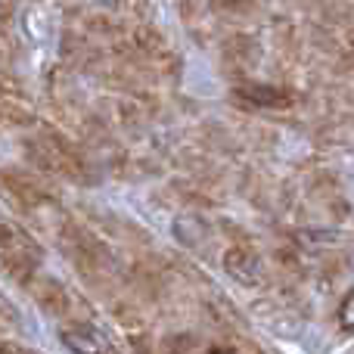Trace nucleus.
I'll list each match as a JSON object with an SVG mask.
<instances>
[{"instance_id":"f257e3e1","label":"nucleus","mask_w":354,"mask_h":354,"mask_svg":"<svg viewBox=\"0 0 354 354\" xmlns=\"http://www.w3.org/2000/svg\"><path fill=\"white\" fill-rule=\"evenodd\" d=\"M59 342L72 354H118L112 348L109 339H106L93 324H84V320H72V324L62 326Z\"/></svg>"},{"instance_id":"f03ea898","label":"nucleus","mask_w":354,"mask_h":354,"mask_svg":"<svg viewBox=\"0 0 354 354\" xmlns=\"http://www.w3.org/2000/svg\"><path fill=\"white\" fill-rule=\"evenodd\" d=\"M25 286H28L31 299L37 301V308L47 311L50 317H66V314L72 311V295H68V289L62 286L59 280H53V277H31Z\"/></svg>"},{"instance_id":"7ed1b4c3","label":"nucleus","mask_w":354,"mask_h":354,"mask_svg":"<svg viewBox=\"0 0 354 354\" xmlns=\"http://www.w3.org/2000/svg\"><path fill=\"white\" fill-rule=\"evenodd\" d=\"M31 153H35V159L41 162L47 171H59V174H68V177L81 171L78 156H75L56 134H44L41 140L31 147Z\"/></svg>"},{"instance_id":"20e7f679","label":"nucleus","mask_w":354,"mask_h":354,"mask_svg":"<svg viewBox=\"0 0 354 354\" xmlns=\"http://www.w3.org/2000/svg\"><path fill=\"white\" fill-rule=\"evenodd\" d=\"M224 270L236 283H243V286H258L261 274H264L261 258L252 249H245V245H230V249L224 252Z\"/></svg>"},{"instance_id":"39448f33","label":"nucleus","mask_w":354,"mask_h":354,"mask_svg":"<svg viewBox=\"0 0 354 354\" xmlns=\"http://www.w3.org/2000/svg\"><path fill=\"white\" fill-rule=\"evenodd\" d=\"M236 97L245 100L249 106H258V109H283V106H289V93L274 84H243L236 91Z\"/></svg>"},{"instance_id":"423d86ee","label":"nucleus","mask_w":354,"mask_h":354,"mask_svg":"<svg viewBox=\"0 0 354 354\" xmlns=\"http://www.w3.org/2000/svg\"><path fill=\"white\" fill-rule=\"evenodd\" d=\"M6 189H10L12 196H19L22 202H28V205H35V202H44L47 199V193H44L41 187H37L31 177H25V174H12V171H6Z\"/></svg>"},{"instance_id":"0eeeda50","label":"nucleus","mask_w":354,"mask_h":354,"mask_svg":"<svg viewBox=\"0 0 354 354\" xmlns=\"http://www.w3.org/2000/svg\"><path fill=\"white\" fill-rule=\"evenodd\" d=\"M174 233L183 245H202L208 236V227L199 218H177L174 221Z\"/></svg>"},{"instance_id":"6e6552de","label":"nucleus","mask_w":354,"mask_h":354,"mask_svg":"<svg viewBox=\"0 0 354 354\" xmlns=\"http://www.w3.org/2000/svg\"><path fill=\"white\" fill-rule=\"evenodd\" d=\"M339 324H342L345 333H354V289L345 295L342 308H339Z\"/></svg>"},{"instance_id":"1a4fd4ad","label":"nucleus","mask_w":354,"mask_h":354,"mask_svg":"<svg viewBox=\"0 0 354 354\" xmlns=\"http://www.w3.org/2000/svg\"><path fill=\"white\" fill-rule=\"evenodd\" d=\"M0 354H37V351L22 348V345H12V342H3V348H0Z\"/></svg>"}]
</instances>
